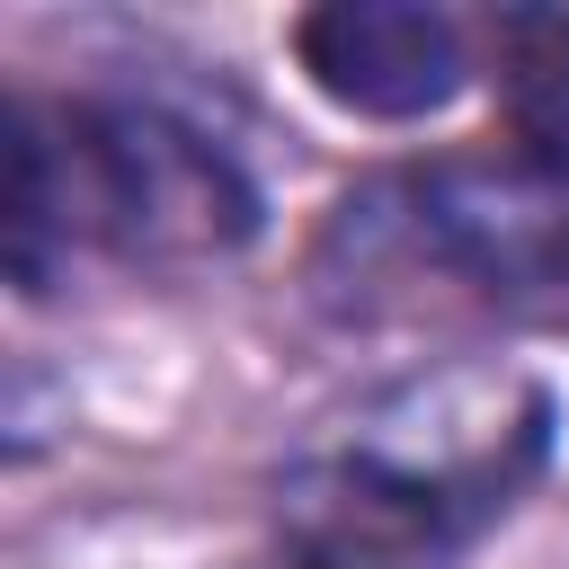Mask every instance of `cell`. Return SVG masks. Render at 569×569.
Here are the masks:
<instances>
[{"instance_id": "4", "label": "cell", "mask_w": 569, "mask_h": 569, "mask_svg": "<svg viewBox=\"0 0 569 569\" xmlns=\"http://www.w3.org/2000/svg\"><path fill=\"white\" fill-rule=\"evenodd\" d=\"M284 44L302 80L356 124H427L480 71L471 27L427 0H329V9H302Z\"/></svg>"}, {"instance_id": "1", "label": "cell", "mask_w": 569, "mask_h": 569, "mask_svg": "<svg viewBox=\"0 0 569 569\" xmlns=\"http://www.w3.org/2000/svg\"><path fill=\"white\" fill-rule=\"evenodd\" d=\"M560 382L525 356H436L329 418L267 498L276 569H462L551 471Z\"/></svg>"}, {"instance_id": "3", "label": "cell", "mask_w": 569, "mask_h": 569, "mask_svg": "<svg viewBox=\"0 0 569 569\" xmlns=\"http://www.w3.org/2000/svg\"><path fill=\"white\" fill-rule=\"evenodd\" d=\"M569 267V196L507 151L382 169L338 196L311 240V302L338 320H391L436 293H525Z\"/></svg>"}, {"instance_id": "2", "label": "cell", "mask_w": 569, "mask_h": 569, "mask_svg": "<svg viewBox=\"0 0 569 569\" xmlns=\"http://www.w3.org/2000/svg\"><path fill=\"white\" fill-rule=\"evenodd\" d=\"M267 231V178L249 151L169 89H71L62 107L9 98L0 116V249L9 284L44 293L71 249L196 276L249 258Z\"/></svg>"}, {"instance_id": "5", "label": "cell", "mask_w": 569, "mask_h": 569, "mask_svg": "<svg viewBox=\"0 0 569 569\" xmlns=\"http://www.w3.org/2000/svg\"><path fill=\"white\" fill-rule=\"evenodd\" d=\"M480 53L498 89V151L569 196V9H498Z\"/></svg>"}]
</instances>
